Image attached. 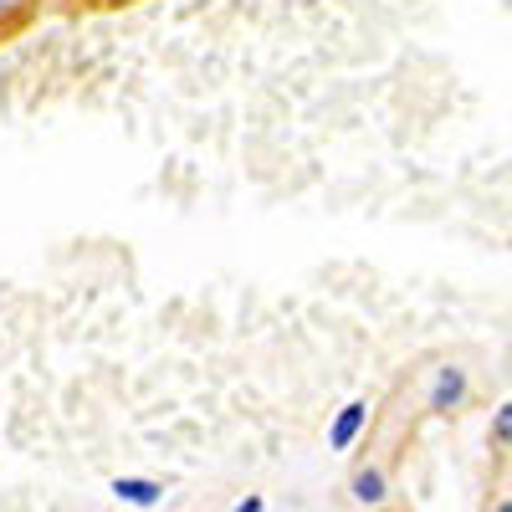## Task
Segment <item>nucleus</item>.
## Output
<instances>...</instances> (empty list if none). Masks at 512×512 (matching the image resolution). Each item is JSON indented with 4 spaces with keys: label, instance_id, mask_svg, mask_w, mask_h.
Masks as SVG:
<instances>
[{
    "label": "nucleus",
    "instance_id": "39448f33",
    "mask_svg": "<svg viewBox=\"0 0 512 512\" xmlns=\"http://www.w3.org/2000/svg\"><path fill=\"white\" fill-rule=\"evenodd\" d=\"M492 431H497V446H507V441H512V410H507V405L497 410V420H492Z\"/></svg>",
    "mask_w": 512,
    "mask_h": 512
},
{
    "label": "nucleus",
    "instance_id": "f257e3e1",
    "mask_svg": "<svg viewBox=\"0 0 512 512\" xmlns=\"http://www.w3.org/2000/svg\"><path fill=\"white\" fill-rule=\"evenodd\" d=\"M364 425H369V405H364V400L344 405V410L333 415V425H328V446H333V451H349V446L359 441Z\"/></svg>",
    "mask_w": 512,
    "mask_h": 512
},
{
    "label": "nucleus",
    "instance_id": "f03ea898",
    "mask_svg": "<svg viewBox=\"0 0 512 512\" xmlns=\"http://www.w3.org/2000/svg\"><path fill=\"white\" fill-rule=\"evenodd\" d=\"M466 400V369H456V364H446V369H436V384H431V410H456Z\"/></svg>",
    "mask_w": 512,
    "mask_h": 512
},
{
    "label": "nucleus",
    "instance_id": "423d86ee",
    "mask_svg": "<svg viewBox=\"0 0 512 512\" xmlns=\"http://www.w3.org/2000/svg\"><path fill=\"white\" fill-rule=\"evenodd\" d=\"M236 512H262V497H246V502H241Z\"/></svg>",
    "mask_w": 512,
    "mask_h": 512
},
{
    "label": "nucleus",
    "instance_id": "0eeeda50",
    "mask_svg": "<svg viewBox=\"0 0 512 512\" xmlns=\"http://www.w3.org/2000/svg\"><path fill=\"white\" fill-rule=\"evenodd\" d=\"M492 512H512V502H507V497H502V502H497V507H492Z\"/></svg>",
    "mask_w": 512,
    "mask_h": 512
},
{
    "label": "nucleus",
    "instance_id": "7ed1b4c3",
    "mask_svg": "<svg viewBox=\"0 0 512 512\" xmlns=\"http://www.w3.org/2000/svg\"><path fill=\"white\" fill-rule=\"evenodd\" d=\"M354 502L359 507H384L390 502V482H384L379 466H359L354 472Z\"/></svg>",
    "mask_w": 512,
    "mask_h": 512
},
{
    "label": "nucleus",
    "instance_id": "20e7f679",
    "mask_svg": "<svg viewBox=\"0 0 512 512\" xmlns=\"http://www.w3.org/2000/svg\"><path fill=\"white\" fill-rule=\"evenodd\" d=\"M113 497L128 502V507H154V502L164 497V487L149 482V477H118V482H113Z\"/></svg>",
    "mask_w": 512,
    "mask_h": 512
}]
</instances>
